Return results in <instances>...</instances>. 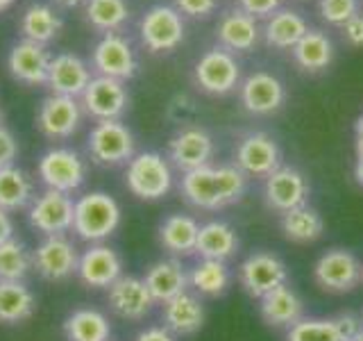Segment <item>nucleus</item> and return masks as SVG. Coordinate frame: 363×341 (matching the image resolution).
I'll use <instances>...</instances> for the list:
<instances>
[{
  "mask_svg": "<svg viewBox=\"0 0 363 341\" xmlns=\"http://www.w3.org/2000/svg\"><path fill=\"white\" fill-rule=\"evenodd\" d=\"M247 187V178L236 166H202L182 178L179 191L196 210L216 212L238 202Z\"/></svg>",
  "mask_w": 363,
  "mask_h": 341,
  "instance_id": "1",
  "label": "nucleus"
},
{
  "mask_svg": "<svg viewBox=\"0 0 363 341\" xmlns=\"http://www.w3.org/2000/svg\"><path fill=\"white\" fill-rule=\"evenodd\" d=\"M123 212L118 200L105 191L79 196L73 207V232L89 244H102L121 227Z\"/></svg>",
  "mask_w": 363,
  "mask_h": 341,
  "instance_id": "2",
  "label": "nucleus"
},
{
  "mask_svg": "<svg viewBox=\"0 0 363 341\" xmlns=\"http://www.w3.org/2000/svg\"><path fill=\"white\" fill-rule=\"evenodd\" d=\"M125 185L139 200H162L173 189V170L159 153H139L128 162Z\"/></svg>",
  "mask_w": 363,
  "mask_h": 341,
  "instance_id": "3",
  "label": "nucleus"
},
{
  "mask_svg": "<svg viewBox=\"0 0 363 341\" xmlns=\"http://www.w3.org/2000/svg\"><path fill=\"white\" fill-rule=\"evenodd\" d=\"M37 175L45 189L73 196L86 182V162L73 148H50L39 159Z\"/></svg>",
  "mask_w": 363,
  "mask_h": 341,
  "instance_id": "4",
  "label": "nucleus"
},
{
  "mask_svg": "<svg viewBox=\"0 0 363 341\" xmlns=\"http://www.w3.org/2000/svg\"><path fill=\"white\" fill-rule=\"evenodd\" d=\"M313 280L320 289L332 293H350L363 282L361 259L345 248H332L313 264Z\"/></svg>",
  "mask_w": 363,
  "mask_h": 341,
  "instance_id": "5",
  "label": "nucleus"
},
{
  "mask_svg": "<svg viewBox=\"0 0 363 341\" xmlns=\"http://www.w3.org/2000/svg\"><path fill=\"white\" fill-rule=\"evenodd\" d=\"M89 155L100 166H121L134 157V134L121 121H98L86 139Z\"/></svg>",
  "mask_w": 363,
  "mask_h": 341,
  "instance_id": "6",
  "label": "nucleus"
},
{
  "mask_svg": "<svg viewBox=\"0 0 363 341\" xmlns=\"http://www.w3.org/2000/svg\"><path fill=\"white\" fill-rule=\"evenodd\" d=\"M79 253L66 234L43 237L32 250V271L48 282H64L77 276Z\"/></svg>",
  "mask_w": 363,
  "mask_h": 341,
  "instance_id": "7",
  "label": "nucleus"
},
{
  "mask_svg": "<svg viewBox=\"0 0 363 341\" xmlns=\"http://www.w3.org/2000/svg\"><path fill=\"white\" fill-rule=\"evenodd\" d=\"M73 207L75 200L71 196L45 189L41 196H34L28 207V221L43 237L66 234L73 230Z\"/></svg>",
  "mask_w": 363,
  "mask_h": 341,
  "instance_id": "8",
  "label": "nucleus"
},
{
  "mask_svg": "<svg viewBox=\"0 0 363 341\" xmlns=\"http://www.w3.org/2000/svg\"><path fill=\"white\" fill-rule=\"evenodd\" d=\"M141 41L150 53H170L184 41V21L168 5H155L141 21Z\"/></svg>",
  "mask_w": 363,
  "mask_h": 341,
  "instance_id": "9",
  "label": "nucleus"
},
{
  "mask_svg": "<svg viewBox=\"0 0 363 341\" xmlns=\"http://www.w3.org/2000/svg\"><path fill=\"white\" fill-rule=\"evenodd\" d=\"M238 280L252 298H261L268 291L289 282V269L281 257L261 250V253H252L243 259V264L238 266Z\"/></svg>",
  "mask_w": 363,
  "mask_h": 341,
  "instance_id": "10",
  "label": "nucleus"
},
{
  "mask_svg": "<svg viewBox=\"0 0 363 341\" xmlns=\"http://www.w3.org/2000/svg\"><path fill=\"white\" fill-rule=\"evenodd\" d=\"M236 168L245 178H268L272 170L281 166V151L277 141L266 132H250L236 146Z\"/></svg>",
  "mask_w": 363,
  "mask_h": 341,
  "instance_id": "11",
  "label": "nucleus"
},
{
  "mask_svg": "<svg viewBox=\"0 0 363 341\" xmlns=\"http://www.w3.org/2000/svg\"><path fill=\"white\" fill-rule=\"evenodd\" d=\"M309 182L293 166H279L264 182V200L277 214H286L295 207H302L309 200Z\"/></svg>",
  "mask_w": 363,
  "mask_h": 341,
  "instance_id": "12",
  "label": "nucleus"
},
{
  "mask_svg": "<svg viewBox=\"0 0 363 341\" xmlns=\"http://www.w3.org/2000/svg\"><path fill=\"white\" fill-rule=\"evenodd\" d=\"M361 330L363 321L350 312L332 318L304 316L286 330V341H352Z\"/></svg>",
  "mask_w": 363,
  "mask_h": 341,
  "instance_id": "13",
  "label": "nucleus"
},
{
  "mask_svg": "<svg viewBox=\"0 0 363 341\" xmlns=\"http://www.w3.org/2000/svg\"><path fill=\"white\" fill-rule=\"evenodd\" d=\"M82 123V105L68 96H48L41 100L37 112V128L48 139H68Z\"/></svg>",
  "mask_w": 363,
  "mask_h": 341,
  "instance_id": "14",
  "label": "nucleus"
},
{
  "mask_svg": "<svg viewBox=\"0 0 363 341\" xmlns=\"http://www.w3.org/2000/svg\"><path fill=\"white\" fill-rule=\"evenodd\" d=\"M238 77H241V68L230 50H207L196 64V82L211 96H225L234 91Z\"/></svg>",
  "mask_w": 363,
  "mask_h": 341,
  "instance_id": "15",
  "label": "nucleus"
},
{
  "mask_svg": "<svg viewBox=\"0 0 363 341\" xmlns=\"http://www.w3.org/2000/svg\"><path fill=\"white\" fill-rule=\"evenodd\" d=\"M128 89L121 82V80L113 77H91L89 87L82 94V105L86 114H91L98 121H118L125 109H128Z\"/></svg>",
  "mask_w": 363,
  "mask_h": 341,
  "instance_id": "16",
  "label": "nucleus"
},
{
  "mask_svg": "<svg viewBox=\"0 0 363 341\" xmlns=\"http://www.w3.org/2000/svg\"><path fill=\"white\" fill-rule=\"evenodd\" d=\"M123 276V259L111 246L91 244L77 261V278L89 289H109Z\"/></svg>",
  "mask_w": 363,
  "mask_h": 341,
  "instance_id": "17",
  "label": "nucleus"
},
{
  "mask_svg": "<svg viewBox=\"0 0 363 341\" xmlns=\"http://www.w3.org/2000/svg\"><path fill=\"white\" fill-rule=\"evenodd\" d=\"M107 305L113 314L125 318V321H141L152 312L155 298L147 291L143 278L121 276L107 289Z\"/></svg>",
  "mask_w": 363,
  "mask_h": 341,
  "instance_id": "18",
  "label": "nucleus"
},
{
  "mask_svg": "<svg viewBox=\"0 0 363 341\" xmlns=\"http://www.w3.org/2000/svg\"><path fill=\"white\" fill-rule=\"evenodd\" d=\"M94 66L100 75L113 77V80H130L136 75V55L132 50L130 41H125L118 34H105L94 48Z\"/></svg>",
  "mask_w": 363,
  "mask_h": 341,
  "instance_id": "19",
  "label": "nucleus"
},
{
  "mask_svg": "<svg viewBox=\"0 0 363 341\" xmlns=\"http://www.w3.org/2000/svg\"><path fill=\"white\" fill-rule=\"evenodd\" d=\"M213 157V139L200 128H184L179 130L168 144V159L179 170H196L209 166Z\"/></svg>",
  "mask_w": 363,
  "mask_h": 341,
  "instance_id": "20",
  "label": "nucleus"
},
{
  "mask_svg": "<svg viewBox=\"0 0 363 341\" xmlns=\"http://www.w3.org/2000/svg\"><path fill=\"white\" fill-rule=\"evenodd\" d=\"M89 82H91V71L82 57H77L73 53H62L50 60L45 85L52 89V94L77 98L84 94Z\"/></svg>",
  "mask_w": 363,
  "mask_h": 341,
  "instance_id": "21",
  "label": "nucleus"
},
{
  "mask_svg": "<svg viewBox=\"0 0 363 341\" xmlns=\"http://www.w3.org/2000/svg\"><path fill=\"white\" fill-rule=\"evenodd\" d=\"M284 100H286V89H284L281 80L272 73H252L245 77L241 85V102L250 114L257 117H266V114L277 112Z\"/></svg>",
  "mask_w": 363,
  "mask_h": 341,
  "instance_id": "22",
  "label": "nucleus"
},
{
  "mask_svg": "<svg viewBox=\"0 0 363 341\" xmlns=\"http://www.w3.org/2000/svg\"><path fill=\"white\" fill-rule=\"evenodd\" d=\"M52 57L45 53L41 43L23 39L11 45L7 57V68L14 80L23 85H45L48 80V66Z\"/></svg>",
  "mask_w": 363,
  "mask_h": 341,
  "instance_id": "23",
  "label": "nucleus"
},
{
  "mask_svg": "<svg viewBox=\"0 0 363 341\" xmlns=\"http://www.w3.org/2000/svg\"><path fill=\"white\" fill-rule=\"evenodd\" d=\"M164 328L175 337H191L204 325V305L198 293L184 291L162 305Z\"/></svg>",
  "mask_w": 363,
  "mask_h": 341,
  "instance_id": "24",
  "label": "nucleus"
},
{
  "mask_svg": "<svg viewBox=\"0 0 363 341\" xmlns=\"http://www.w3.org/2000/svg\"><path fill=\"white\" fill-rule=\"evenodd\" d=\"M143 282L147 291L152 293L155 303H166L175 296L189 291V273L182 266V261L177 257L170 259H159L145 271Z\"/></svg>",
  "mask_w": 363,
  "mask_h": 341,
  "instance_id": "25",
  "label": "nucleus"
},
{
  "mask_svg": "<svg viewBox=\"0 0 363 341\" xmlns=\"http://www.w3.org/2000/svg\"><path fill=\"white\" fill-rule=\"evenodd\" d=\"M259 312L268 325L289 330L293 323H298L300 318H304V301L286 282V284H281V287L268 291L266 296H261Z\"/></svg>",
  "mask_w": 363,
  "mask_h": 341,
  "instance_id": "26",
  "label": "nucleus"
},
{
  "mask_svg": "<svg viewBox=\"0 0 363 341\" xmlns=\"http://www.w3.org/2000/svg\"><path fill=\"white\" fill-rule=\"evenodd\" d=\"M200 223L186 214H170L159 223V244L173 257L196 253Z\"/></svg>",
  "mask_w": 363,
  "mask_h": 341,
  "instance_id": "27",
  "label": "nucleus"
},
{
  "mask_svg": "<svg viewBox=\"0 0 363 341\" xmlns=\"http://www.w3.org/2000/svg\"><path fill=\"white\" fill-rule=\"evenodd\" d=\"M238 250V234L236 230L225 221H209L200 225L196 253L202 259H218L227 261L236 255Z\"/></svg>",
  "mask_w": 363,
  "mask_h": 341,
  "instance_id": "28",
  "label": "nucleus"
},
{
  "mask_svg": "<svg viewBox=\"0 0 363 341\" xmlns=\"http://www.w3.org/2000/svg\"><path fill=\"white\" fill-rule=\"evenodd\" d=\"M34 312H37V296L26 284V280L0 282V323H26Z\"/></svg>",
  "mask_w": 363,
  "mask_h": 341,
  "instance_id": "29",
  "label": "nucleus"
},
{
  "mask_svg": "<svg viewBox=\"0 0 363 341\" xmlns=\"http://www.w3.org/2000/svg\"><path fill=\"white\" fill-rule=\"evenodd\" d=\"M64 337L66 341H109L111 323L107 314L94 307H79L64 318Z\"/></svg>",
  "mask_w": 363,
  "mask_h": 341,
  "instance_id": "30",
  "label": "nucleus"
},
{
  "mask_svg": "<svg viewBox=\"0 0 363 341\" xmlns=\"http://www.w3.org/2000/svg\"><path fill=\"white\" fill-rule=\"evenodd\" d=\"M216 37H218V41L227 50H238V53L252 50L259 41L257 21L250 14H245V11H230L218 23Z\"/></svg>",
  "mask_w": 363,
  "mask_h": 341,
  "instance_id": "31",
  "label": "nucleus"
},
{
  "mask_svg": "<svg viewBox=\"0 0 363 341\" xmlns=\"http://www.w3.org/2000/svg\"><path fill=\"white\" fill-rule=\"evenodd\" d=\"M281 232L293 244H313L325 234V219L315 207L302 205L281 214Z\"/></svg>",
  "mask_w": 363,
  "mask_h": 341,
  "instance_id": "32",
  "label": "nucleus"
},
{
  "mask_svg": "<svg viewBox=\"0 0 363 341\" xmlns=\"http://www.w3.org/2000/svg\"><path fill=\"white\" fill-rule=\"evenodd\" d=\"M293 57L300 68L318 73L334 60V43L320 30H306L304 37L293 45Z\"/></svg>",
  "mask_w": 363,
  "mask_h": 341,
  "instance_id": "33",
  "label": "nucleus"
},
{
  "mask_svg": "<svg viewBox=\"0 0 363 341\" xmlns=\"http://www.w3.org/2000/svg\"><path fill=\"white\" fill-rule=\"evenodd\" d=\"M309 30L306 21L293 9H277L275 14H270L266 28H264V37L266 43L272 45V48L279 50H293V45L298 43L304 32Z\"/></svg>",
  "mask_w": 363,
  "mask_h": 341,
  "instance_id": "34",
  "label": "nucleus"
},
{
  "mask_svg": "<svg viewBox=\"0 0 363 341\" xmlns=\"http://www.w3.org/2000/svg\"><path fill=\"white\" fill-rule=\"evenodd\" d=\"M34 200V182L18 166H7L0 170V207L5 212L28 210Z\"/></svg>",
  "mask_w": 363,
  "mask_h": 341,
  "instance_id": "35",
  "label": "nucleus"
},
{
  "mask_svg": "<svg viewBox=\"0 0 363 341\" xmlns=\"http://www.w3.org/2000/svg\"><path fill=\"white\" fill-rule=\"evenodd\" d=\"M232 282V273L225 261L218 259H200L196 266L189 271V287H193L198 296L216 298L223 296Z\"/></svg>",
  "mask_w": 363,
  "mask_h": 341,
  "instance_id": "36",
  "label": "nucleus"
},
{
  "mask_svg": "<svg viewBox=\"0 0 363 341\" xmlns=\"http://www.w3.org/2000/svg\"><path fill=\"white\" fill-rule=\"evenodd\" d=\"M62 30V18L55 14L50 5L32 3L21 16V32L28 41L34 43H48Z\"/></svg>",
  "mask_w": 363,
  "mask_h": 341,
  "instance_id": "37",
  "label": "nucleus"
},
{
  "mask_svg": "<svg viewBox=\"0 0 363 341\" xmlns=\"http://www.w3.org/2000/svg\"><path fill=\"white\" fill-rule=\"evenodd\" d=\"M32 271V250L16 237L0 244V282H21Z\"/></svg>",
  "mask_w": 363,
  "mask_h": 341,
  "instance_id": "38",
  "label": "nucleus"
},
{
  "mask_svg": "<svg viewBox=\"0 0 363 341\" xmlns=\"http://www.w3.org/2000/svg\"><path fill=\"white\" fill-rule=\"evenodd\" d=\"M86 21L102 32H113L125 26L130 18V7L125 0H86Z\"/></svg>",
  "mask_w": 363,
  "mask_h": 341,
  "instance_id": "39",
  "label": "nucleus"
},
{
  "mask_svg": "<svg viewBox=\"0 0 363 341\" xmlns=\"http://www.w3.org/2000/svg\"><path fill=\"white\" fill-rule=\"evenodd\" d=\"M320 16L329 26H345L359 14V0H320Z\"/></svg>",
  "mask_w": 363,
  "mask_h": 341,
  "instance_id": "40",
  "label": "nucleus"
},
{
  "mask_svg": "<svg viewBox=\"0 0 363 341\" xmlns=\"http://www.w3.org/2000/svg\"><path fill=\"white\" fill-rule=\"evenodd\" d=\"M175 9L193 18H204L216 9V0H175Z\"/></svg>",
  "mask_w": 363,
  "mask_h": 341,
  "instance_id": "41",
  "label": "nucleus"
},
{
  "mask_svg": "<svg viewBox=\"0 0 363 341\" xmlns=\"http://www.w3.org/2000/svg\"><path fill=\"white\" fill-rule=\"evenodd\" d=\"M16 155H18L16 136L11 134L7 128H0V170L14 164Z\"/></svg>",
  "mask_w": 363,
  "mask_h": 341,
  "instance_id": "42",
  "label": "nucleus"
},
{
  "mask_svg": "<svg viewBox=\"0 0 363 341\" xmlns=\"http://www.w3.org/2000/svg\"><path fill=\"white\" fill-rule=\"evenodd\" d=\"M238 5H241V11H245V14L257 18V16L275 14V11L279 9V5H281V0H238Z\"/></svg>",
  "mask_w": 363,
  "mask_h": 341,
  "instance_id": "43",
  "label": "nucleus"
},
{
  "mask_svg": "<svg viewBox=\"0 0 363 341\" xmlns=\"http://www.w3.org/2000/svg\"><path fill=\"white\" fill-rule=\"evenodd\" d=\"M134 341H177V337L164 325H152V328L141 330V332L134 337Z\"/></svg>",
  "mask_w": 363,
  "mask_h": 341,
  "instance_id": "44",
  "label": "nucleus"
},
{
  "mask_svg": "<svg viewBox=\"0 0 363 341\" xmlns=\"http://www.w3.org/2000/svg\"><path fill=\"white\" fill-rule=\"evenodd\" d=\"M343 32L352 45H363V16L357 14L354 18H350L343 26Z\"/></svg>",
  "mask_w": 363,
  "mask_h": 341,
  "instance_id": "45",
  "label": "nucleus"
},
{
  "mask_svg": "<svg viewBox=\"0 0 363 341\" xmlns=\"http://www.w3.org/2000/svg\"><path fill=\"white\" fill-rule=\"evenodd\" d=\"M357 182L363 187V114L357 121V164H354Z\"/></svg>",
  "mask_w": 363,
  "mask_h": 341,
  "instance_id": "46",
  "label": "nucleus"
},
{
  "mask_svg": "<svg viewBox=\"0 0 363 341\" xmlns=\"http://www.w3.org/2000/svg\"><path fill=\"white\" fill-rule=\"evenodd\" d=\"M11 237H14V221H11L9 212L0 207V244H5Z\"/></svg>",
  "mask_w": 363,
  "mask_h": 341,
  "instance_id": "47",
  "label": "nucleus"
},
{
  "mask_svg": "<svg viewBox=\"0 0 363 341\" xmlns=\"http://www.w3.org/2000/svg\"><path fill=\"white\" fill-rule=\"evenodd\" d=\"M60 5H64V7H77L79 3H84V0H57Z\"/></svg>",
  "mask_w": 363,
  "mask_h": 341,
  "instance_id": "48",
  "label": "nucleus"
},
{
  "mask_svg": "<svg viewBox=\"0 0 363 341\" xmlns=\"http://www.w3.org/2000/svg\"><path fill=\"white\" fill-rule=\"evenodd\" d=\"M11 3H14V0H0V11H3V9H7Z\"/></svg>",
  "mask_w": 363,
  "mask_h": 341,
  "instance_id": "49",
  "label": "nucleus"
},
{
  "mask_svg": "<svg viewBox=\"0 0 363 341\" xmlns=\"http://www.w3.org/2000/svg\"><path fill=\"white\" fill-rule=\"evenodd\" d=\"M352 341H363V330H361L359 335H354V339H352Z\"/></svg>",
  "mask_w": 363,
  "mask_h": 341,
  "instance_id": "50",
  "label": "nucleus"
},
{
  "mask_svg": "<svg viewBox=\"0 0 363 341\" xmlns=\"http://www.w3.org/2000/svg\"><path fill=\"white\" fill-rule=\"evenodd\" d=\"M0 128H3V112H0Z\"/></svg>",
  "mask_w": 363,
  "mask_h": 341,
  "instance_id": "51",
  "label": "nucleus"
},
{
  "mask_svg": "<svg viewBox=\"0 0 363 341\" xmlns=\"http://www.w3.org/2000/svg\"><path fill=\"white\" fill-rule=\"evenodd\" d=\"M361 321H363V318H361Z\"/></svg>",
  "mask_w": 363,
  "mask_h": 341,
  "instance_id": "52",
  "label": "nucleus"
}]
</instances>
